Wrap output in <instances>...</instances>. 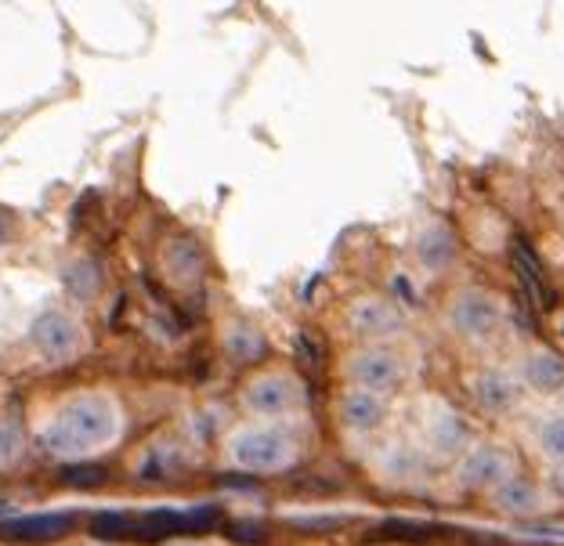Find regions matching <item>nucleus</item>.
Here are the masks:
<instances>
[{"label": "nucleus", "instance_id": "1", "mask_svg": "<svg viewBox=\"0 0 564 546\" xmlns=\"http://www.w3.org/2000/svg\"><path fill=\"white\" fill-rule=\"evenodd\" d=\"M120 438V410L101 391H80L55 405L41 427V446L58 460H84Z\"/></svg>", "mask_w": 564, "mask_h": 546}, {"label": "nucleus", "instance_id": "2", "mask_svg": "<svg viewBox=\"0 0 564 546\" xmlns=\"http://www.w3.org/2000/svg\"><path fill=\"white\" fill-rule=\"evenodd\" d=\"M232 467L247 474H282L301 460L297 438L279 424H242L225 441Z\"/></svg>", "mask_w": 564, "mask_h": 546}, {"label": "nucleus", "instance_id": "3", "mask_svg": "<svg viewBox=\"0 0 564 546\" xmlns=\"http://www.w3.org/2000/svg\"><path fill=\"white\" fill-rule=\"evenodd\" d=\"M239 398H242V410L250 416H258L261 424H279V421H290V416L304 413L307 391H304V380L293 370L272 365V370L253 373Z\"/></svg>", "mask_w": 564, "mask_h": 546}, {"label": "nucleus", "instance_id": "4", "mask_svg": "<svg viewBox=\"0 0 564 546\" xmlns=\"http://www.w3.org/2000/svg\"><path fill=\"white\" fill-rule=\"evenodd\" d=\"M507 323V308L492 290L464 286L459 294L445 304V326L456 337L470 340V345H489L499 337V329Z\"/></svg>", "mask_w": 564, "mask_h": 546}, {"label": "nucleus", "instance_id": "5", "mask_svg": "<svg viewBox=\"0 0 564 546\" xmlns=\"http://www.w3.org/2000/svg\"><path fill=\"white\" fill-rule=\"evenodd\" d=\"M344 376H348V387H362L383 398L405 384L409 362L394 345H362L344 359Z\"/></svg>", "mask_w": 564, "mask_h": 546}, {"label": "nucleus", "instance_id": "6", "mask_svg": "<svg viewBox=\"0 0 564 546\" xmlns=\"http://www.w3.org/2000/svg\"><path fill=\"white\" fill-rule=\"evenodd\" d=\"M30 345L36 348V354L47 362H73L80 359V354L87 351V334L76 315L62 312V308H51L44 312L41 319L33 323L30 329Z\"/></svg>", "mask_w": 564, "mask_h": 546}, {"label": "nucleus", "instance_id": "7", "mask_svg": "<svg viewBox=\"0 0 564 546\" xmlns=\"http://www.w3.org/2000/svg\"><path fill=\"white\" fill-rule=\"evenodd\" d=\"M467 446V424L445 402L427 398L416 405V449L431 456H453Z\"/></svg>", "mask_w": 564, "mask_h": 546}, {"label": "nucleus", "instance_id": "8", "mask_svg": "<svg viewBox=\"0 0 564 546\" xmlns=\"http://www.w3.org/2000/svg\"><path fill=\"white\" fill-rule=\"evenodd\" d=\"M344 319H348L351 334L362 337L366 345H391V337H399L405 329V315L388 297L377 294L355 297L348 304V312H344Z\"/></svg>", "mask_w": 564, "mask_h": 546}, {"label": "nucleus", "instance_id": "9", "mask_svg": "<svg viewBox=\"0 0 564 546\" xmlns=\"http://www.w3.org/2000/svg\"><path fill=\"white\" fill-rule=\"evenodd\" d=\"M518 471L514 452L503 446H474L459 463V481L474 492H496Z\"/></svg>", "mask_w": 564, "mask_h": 546}, {"label": "nucleus", "instance_id": "10", "mask_svg": "<svg viewBox=\"0 0 564 546\" xmlns=\"http://www.w3.org/2000/svg\"><path fill=\"white\" fill-rule=\"evenodd\" d=\"M470 391L474 398H478V405L485 413L492 416H510L524 410V384L518 380V373H507V370H481L470 376Z\"/></svg>", "mask_w": 564, "mask_h": 546}, {"label": "nucleus", "instance_id": "11", "mask_svg": "<svg viewBox=\"0 0 564 546\" xmlns=\"http://www.w3.org/2000/svg\"><path fill=\"white\" fill-rule=\"evenodd\" d=\"M518 380L532 395H564V359L550 348H529L521 354Z\"/></svg>", "mask_w": 564, "mask_h": 546}, {"label": "nucleus", "instance_id": "12", "mask_svg": "<svg viewBox=\"0 0 564 546\" xmlns=\"http://www.w3.org/2000/svg\"><path fill=\"white\" fill-rule=\"evenodd\" d=\"M337 416L355 435H373L388 421V405H383L380 395H369L362 387H344L337 398Z\"/></svg>", "mask_w": 564, "mask_h": 546}, {"label": "nucleus", "instance_id": "13", "mask_svg": "<svg viewBox=\"0 0 564 546\" xmlns=\"http://www.w3.org/2000/svg\"><path fill=\"white\" fill-rule=\"evenodd\" d=\"M413 250H416V261H420L423 272H431V275L445 272L448 264L456 261V236H453V228L442 225V221L423 225L420 232H416Z\"/></svg>", "mask_w": 564, "mask_h": 546}, {"label": "nucleus", "instance_id": "14", "mask_svg": "<svg viewBox=\"0 0 564 546\" xmlns=\"http://www.w3.org/2000/svg\"><path fill=\"white\" fill-rule=\"evenodd\" d=\"M492 503H496V511H503L510 517H529V514H540L543 506H546V496H543V489L535 485V481L529 478H510L507 485H499L492 492Z\"/></svg>", "mask_w": 564, "mask_h": 546}, {"label": "nucleus", "instance_id": "15", "mask_svg": "<svg viewBox=\"0 0 564 546\" xmlns=\"http://www.w3.org/2000/svg\"><path fill=\"white\" fill-rule=\"evenodd\" d=\"M221 348L228 351V359H236V362H258L264 359L268 340L250 319H228L221 329Z\"/></svg>", "mask_w": 564, "mask_h": 546}, {"label": "nucleus", "instance_id": "16", "mask_svg": "<svg viewBox=\"0 0 564 546\" xmlns=\"http://www.w3.org/2000/svg\"><path fill=\"white\" fill-rule=\"evenodd\" d=\"M76 517L73 514H36V517H22V522H4L0 525V536L11 539H55L66 536L73 528Z\"/></svg>", "mask_w": 564, "mask_h": 546}, {"label": "nucleus", "instance_id": "17", "mask_svg": "<svg viewBox=\"0 0 564 546\" xmlns=\"http://www.w3.org/2000/svg\"><path fill=\"white\" fill-rule=\"evenodd\" d=\"M423 460H427V456H423L413 441H399V446H391L380 456V471L394 481H405V478H416L423 471Z\"/></svg>", "mask_w": 564, "mask_h": 546}, {"label": "nucleus", "instance_id": "18", "mask_svg": "<svg viewBox=\"0 0 564 546\" xmlns=\"http://www.w3.org/2000/svg\"><path fill=\"white\" fill-rule=\"evenodd\" d=\"M163 261H166V272L174 279H196L203 272V258L192 239H174V243L163 250Z\"/></svg>", "mask_w": 564, "mask_h": 546}, {"label": "nucleus", "instance_id": "19", "mask_svg": "<svg viewBox=\"0 0 564 546\" xmlns=\"http://www.w3.org/2000/svg\"><path fill=\"white\" fill-rule=\"evenodd\" d=\"M22 449H25V435H22L19 416L4 413V416H0V471H8L11 463H19Z\"/></svg>", "mask_w": 564, "mask_h": 546}, {"label": "nucleus", "instance_id": "20", "mask_svg": "<svg viewBox=\"0 0 564 546\" xmlns=\"http://www.w3.org/2000/svg\"><path fill=\"white\" fill-rule=\"evenodd\" d=\"M535 446H540V452L550 463H564V413L546 416V421L535 427Z\"/></svg>", "mask_w": 564, "mask_h": 546}, {"label": "nucleus", "instance_id": "21", "mask_svg": "<svg viewBox=\"0 0 564 546\" xmlns=\"http://www.w3.org/2000/svg\"><path fill=\"white\" fill-rule=\"evenodd\" d=\"M69 286L76 290L80 297H95L98 294V272L91 261H73L69 269Z\"/></svg>", "mask_w": 564, "mask_h": 546}, {"label": "nucleus", "instance_id": "22", "mask_svg": "<svg viewBox=\"0 0 564 546\" xmlns=\"http://www.w3.org/2000/svg\"><path fill=\"white\" fill-rule=\"evenodd\" d=\"M101 478H106L101 467H76V471H66V481H73V485H91V481H101Z\"/></svg>", "mask_w": 564, "mask_h": 546}, {"label": "nucleus", "instance_id": "23", "mask_svg": "<svg viewBox=\"0 0 564 546\" xmlns=\"http://www.w3.org/2000/svg\"><path fill=\"white\" fill-rule=\"evenodd\" d=\"M11 236H15V221H11L8 214H0V243H8Z\"/></svg>", "mask_w": 564, "mask_h": 546}, {"label": "nucleus", "instance_id": "24", "mask_svg": "<svg viewBox=\"0 0 564 546\" xmlns=\"http://www.w3.org/2000/svg\"><path fill=\"white\" fill-rule=\"evenodd\" d=\"M554 485L564 492V463H554Z\"/></svg>", "mask_w": 564, "mask_h": 546}, {"label": "nucleus", "instance_id": "25", "mask_svg": "<svg viewBox=\"0 0 564 546\" xmlns=\"http://www.w3.org/2000/svg\"><path fill=\"white\" fill-rule=\"evenodd\" d=\"M561 410H564V395H561Z\"/></svg>", "mask_w": 564, "mask_h": 546}]
</instances>
